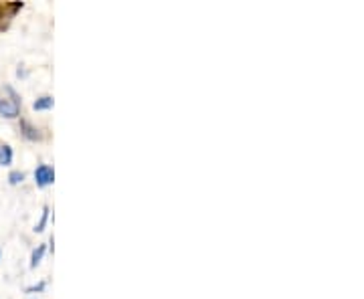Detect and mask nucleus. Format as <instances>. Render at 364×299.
Returning <instances> with one entry per match:
<instances>
[{
    "label": "nucleus",
    "instance_id": "obj_1",
    "mask_svg": "<svg viewBox=\"0 0 364 299\" xmlns=\"http://www.w3.org/2000/svg\"><path fill=\"white\" fill-rule=\"evenodd\" d=\"M21 109H23V97L14 92L13 85H4L0 97V116L6 119H16L21 117Z\"/></svg>",
    "mask_w": 364,
    "mask_h": 299
},
{
    "label": "nucleus",
    "instance_id": "obj_2",
    "mask_svg": "<svg viewBox=\"0 0 364 299\" xmlns=\"http://www.w3.org/2000/svg\"><path fill=\"white\" fill-rule=\"evenodd\" d=\"M23 6H25V2H21V0H13V2L0 4V31L9 28L13 16L18 13V11H23Z\"/></svg>",
    "mask_w": 364,
    "mask_h": 299
},
{
    "label": "nucleus",
    "instance_id": "obj_3",
    "mask_svg": "<svg viewBox=\"0 0 364 299\" xmlns=\"http://www.w3.org/2000/svg\"><path fill=\"white\" fill-rule=\"evenodd\" d=\"M35 183L39 188H47L55 183V168L51 164H39L35 168Z\"/></svg>",
    "mask_w": 364,
    "mask_h": 299
},
{
    "label": "nucleus",
    "instance_id": "obj_4",
    "mask_svg": "<svg viewBox=\"0 0 364 299\" xmlns=\"http://www.w3.org/2000/svg\"><path fill=\"white\" fill-rule=\"evenodd\" d=\"M18 131H21V136H23L25 140H28V142H41V140L45 138L41 128H37L33 121H28L25 117L18 121Z\"/></svg>",
    "mask_w": 364,
    "mask_h": 299
},
{
    "label": "nucleus",
    "instance_id": "obj_5",
    "mask_svg": "<svg viewBox=\"0 0 364 299\" xmlns=\"http://www.w3.org/2000/svg\"><path fill=\"white\" fill-rule=\"evenodd\" d=\"M45 253H47V243H41V245H37V249H33L28 267H31V269H37V267H39V263L43 261V257H45Z\"/></svg>",
    "mask_w": 364,
    "mask_h": 299
},
{
    "label": "nucleus",
    "instance_id": "obj_6",
    "mask_svg": "<svg viewBox=\"0 0 364 299\" xmlns=\"http://www.w3.org/2000/svg\"><path fill=\"white\" fill-rule=\"evenodd\" d=\"M53 105H55L53 95H41V97H37L33 102V109L35 112H47V109H53Z\"/></svg>",
    "mask_w": 364,
    "mask_h": 299
},
{
    "label": "nucleus",
    "instance_id": "obj_7",
    "mask_svg": "<svg viewBox=\"0 0 364 299\" xmlns=\"http://www.w3.org/2000/svg\"><path fill=\"white\" fill-rule=\"evenodd\" d=\"M14 160V152L13 148L9 143H0V166H11Z\"/></svg>",
    "mask_w": 364,
    "mask_h": 299
},
{
    "label": "nucleus",
    "instance_id": "obj_8",
    "mask_svg": "<svg viewBox=\"0 0 364 299\" xmlns=\"http://www.w3.org/2000/svg\"><path fill=\"white\" fill-rule=\"evenodd\" d=\"M25 178H26V174L23 172V170H11V172H9V184H11V186H18V184H23L25 183Z\"/></svg>",
    "mask_w": 364,
    "mask_h": 299
},
{
    "label": "nucleus",
    "instance_id": "obj_9",
    "mask_svg": "<svg viewBox=\"0 0 364 299\" xmlns=\"http://www.w3.org/2000/svg\"><path fill=\"white\" fill-rule=\"evenodd\" d=\"M49 212H51V208L49 207L43 208V214H41L39 222H37V224H35V229H33L35 233H43V231H45V227H47V222H49Z\"/></svg>",
    "mask_w": 364,
    "mask_h": 299
},
{
    "label": "nucleus",
    "instance_id": "obj_10",
    "mask_svg": "<svg viewBox=\"0 0 364 299\" xmlns=\"http://www.w3.org/2000/svg\"><path fill=\"white\" fill-rule=\"evenodd\" d=\"M47 287V281L43 279V281H39V283H35V286L26 287V293H39V291H43Z\"/></svg>",
    "mask_w": 364,
    "mask_h": 299
},
{
    "label": "nucleus",
    "instance_id": "obj_11",
    "mask_svg": "<svg viewBox=\"0 0 364 299\" xmlns=\"http://www.w3.org/2000/svg\"><path fill=\"white\" fill-rule=\"evenodd\" d=\"M0 257H2V249H0Z\"/></svg>",
    "mask_w": 364,
    "mask_h": 299
}]
</instances>
